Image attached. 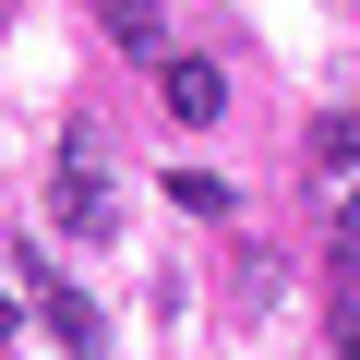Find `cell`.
<instances>
[{"instance_id":"obj_3","label":"cell","mask_w":360,"mask_h":360,"mask_svg":"<svg viewBox=\"0 0 360 360\" xmlns=\"http://www.w3.org/2000/svg\"><path fill=\"white\" fill-rule=\"evenodd\" d=\"M96 25H108V49H132V60H168V13H156V0H96Z\"/></svg>"},{"instance_id":"obj_2","label":"cell","mask_w":360,"mask_h":360,"mask_svg":"<svg viewBox=\"0 0 360 360\" xmlns=\"http://www.w3.org/2000/svg\"><path fill=\"white\" fill-rule=\"evenodd\" d=\"M156 96H168V120H193V132H205V120L229 108V72H217V60H168Z\"/></svg>"},{"instance_id":"obj_4","label":"cell","mask_w":360,"mask_h":360,"mask_svg":"<svg viewBox=\"0 0 360 360\" xmlns=\"http://www.w3.org/2000/svg\"><path fill=\"white\" fill-rule=\"evenodd\" d=\"M37 312H49V336H60L72 360H96V348H108V324H96V300H84V288H37Z\"/></svg>"},{"instance_id":"obj_6","label":"cell","mask_w":360,"mask_h":360,"mask_svg":"<svg viewBox=\"0 0 360 360\" xmlns=\"http://www.w3.org/2000/svg\"><path fill=\"white\" fill-rule=\"evenodd\" d=\"M168 205H193V217H229V180H205V168H180V180H168Z\"/></svg>"},{"instance_id":"obj_1","label":"cell","mask_w":360,"mask_h":360,"mask_svg":"<svg viewBox=\"0 0 360 360\" xmlns=\"http://www.w3.org/2000/svg\"><path fill=\"white\" fill-rule=\"evenodd\" d=\"M60 229H72V240H108V229H120V193H108V132H96V120H72V132H60Z\"/></svg>"},{"instance_id":"obj_5","label":"cell","mask_w":360,"mask_h":360,"mask_svg":"<svg viewBox=\"0 0 360 360\" xmlns=\"http://www.w3.org/2000/svg\"><path fill=\"white\" fill-rule=\"evenodd\" d=\"M312 180H360V108L312 132Z\"/></svg>"},{"instance_id":"obj_7","label":"cell","mask_w":360,"mask_h":360,"mask_svg":"<svg viewBox=\"0 0 360 360\" xmlns=\"http://www.w3.org/2000/svg\"><path fill=\"white\" fill-rule=\"evenodd\" d=\"M336 360H360V312H336Z\"/></svg>"},{"instance_id":"obj_8","label":"cell","mask_w":360,"mask_h":360,"mask_svg":"<svg viewBox=\"0 0 360 360\" xmlns=\"http://www.w3.org/2000/svg\"><path fill=\"white\" fill-rule=\"evenodd\" d=\"M348 252H360V205H348Z\"/></svg>"},{"instance_id":"obj_9","label":"cell","mask_w":360,"mask_h":360,"mask_svg":"<svg viewBox=\"0 0 360 360\" xmlns=\"http://www.w3.org/2000/svg\"><path fill=\"white\" fill-rule=\"evenodd\" d=\"M0 336H13V300H0Z\"/></svg>"}]
</instances>
